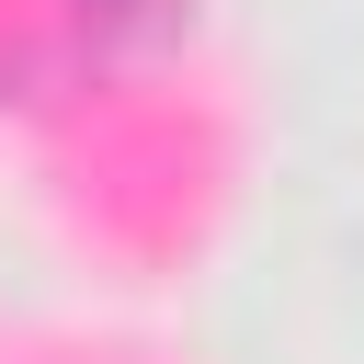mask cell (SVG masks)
I'll return each instance as SVG.
<instances>
[{"instance_id":"6da1fadb","label":"cell","mask_w":364,"mask_h":364,"mask_svg":"<svg viewBox=\"0 0 364 364\" xmlns=\"http://www.w3.org/2000/svg\"><path fill=\"white\" fill-rule=\"evenodd\" d=\"M91 11H102V23H159L171 0H91Z\"/></svg>"}]
</instances>
